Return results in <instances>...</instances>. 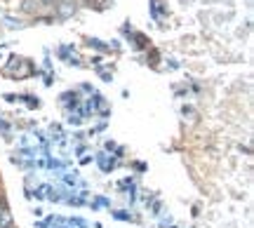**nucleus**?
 <instances>
[{
    "instance_id": "obj_1",
    "label": "nucleus",
    "mask_w": 254,
    "mask_h": 228,
    "mask_svg": "<svg viewBox=\"0 0 254 228\" xmlns=\"http://www.w3.org/2000/svg\"><path fill=\"white\" fill-rule=\"evenodd\" d=\"M0 228H12V217H9V212L5 207L0 210Z\"/></svg>"
}]
</instances>
